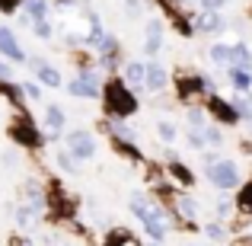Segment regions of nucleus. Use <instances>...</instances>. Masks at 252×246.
<instances>
[{"instance_id":"obj_1","label":"nucleus","mask_w":252,"mask_h":246,"mask_svg":"<svg viewBox=\"0 0 252 246\" xmlns=\"http://www.w3.org/2000/svg\"><path fill=\"white\" fill-rule=\"evenodd\" d=\"M102 103H105V118L112 122H128L137 112V93L128 90L122 77H112L102 83Z\"/></svg>"},{"instance_id":"obj_2","label":"nucleus","mask_w":252,"mask_h":246,"mask_svg":"<svg viewBox=\"0 0 252 246\" xmlns=\"http://www.w3.org/2000/svg\"><path fill=\"white\" fill-rule=\"evenodd\" d=\"M131 211H134L137 221L144 224L150 243H163V240H166V234H169V227H176L166 211H163L160 205H150L144 195H134V198H131Z\"/></svg>"},{"instance_id":"obj_3","label":"nucleus","mask_w":252,"mask_h":246,"mask_svg":"<svg viewBox=\"0 0 252 246\" xmlns=\"http://www.w3.org/2000/svg\"><path fill=\"white\" fill-rule=\"evenodd\" d=\"M10 141H16L19 147H32V150L45 147V135L35 128V122H32L23 109L16 112V118H13V125H10Z\"/></svg>"},{"instance_id":"obj_4","label":"nucleus","mask_w":252,"mask_h":246,"mask_svg":"<svg viewBox=\"0 0 252 246\" xmlns=\"http://www.w3.org/2000/svg\"><path fill=\"white\" fill-rule=\"evenodd\" d=\"M67 93L77 99H99L102 96V80L93 68H83L74 80H67Z\"/></svg>"},{"instance_id":"obj_5","label":"nucleus","mask_w":252,"mask_h":246,"mask_svg":"<svg viewBox=\"0 0 252 246\" xmlns=\"http://www.w3.org/2000/svg\"><path fill=\"white\" fill-rule=\"evenodd\" d=\"M204 176H208L211 185L230 192V189H236V182H240V166H236L233 160H217V163L204 166Z\"/></svg>"},{"instance_id":"obj_6","label":"nucleus","mask_w":252,"mask_h":246,"mask_svg":"<svg viewBox=\"0 0 252 246\" xmlns=\"http://www.w3.org/2000/svg\"><path fill=\"white\" fill-rule=\"evenodd\" d=\"M64 144H67V154L74 157L77 163L80 160H93V157H96V138L90 135V131H83V128H74V131H67V138H64Z\"/></svg>"},{"instance_id":"obj_7","label":"nucleus","mask_w":252,"mask_h":246,"mask_svg":"<svg viewBox=\"0 0 252 246\" xmlns=\"http://www.w3.org/2000/svg\"><path fill=\"white\" fill-rule=\"evenodd\" d=\"M176 93L179 99H191V96H208V77L198 70L179 68L176 70Z\"/></svg>"},{"instance_id":"obj_8","label":"nucleus","mask_w":252,"mask_h":246,"mask_svg":"<svg viewBox=\"0 0 252 246\" xmlns=\"http://www.w3.org/2000/svg\"><path fill=\"white\" fill-rule=\"evenodd\" d=\"M208 112L220 125H236V122H240V112L233 109V103L223 99V96H217V93H214V96H208Z\"/></svg>"},{"instance_id":"obj_9","label":"nucleus","mask_w":252,"mask_h":246,"mask_svg":"<svg viewBox=\"0 0 252 246\" xmlns=\"http://www.w3.org/2000/svg\"><path fill=\"white\" fill-rule=\"evenodd\" d=\"M166 83H169L166 68H163L160 61H147V77H144V90H150V93H157V96H160V93L166 90Z\"/></svg>"},{"instance_id":"obj_10","label":"nucleus","mask_w":252,"mask_h":246,"mask_svg":"<svg viewBox=\"0 0 252 246\" xmlns=\"http://www.w3.org/2000/svg\"><path fill=\"white\" fill-rule=\"evenodd\" d=\"M64 122H67V115H64L61 105H45V131H48L51 141H61V131H64Z\"/></svg>"},{"instance_id":"obj_11","label":"nucleus","mask_w":252,"mask_h":246,"mask_svg":"<svg viewBox=\"0 0 252 246\" xmlns=\"http://www.w3.org/2000/svg\"><path fill=\"white\" fill-rule=\"evenodd\" d=\"M29 68L38 74V83H42V86H55V90L61 86V74H58V68H51L45 58H29Z\"/></svg>"},{"instance_id":"obj_12","label":"nucleus","mask_w":252,"mask_h":246,"mask_svg":"<svg viewBox=\"0 0 252 246\" xmlns=\"http://www.w3.org/2000/svg\"><path fill=\"white\" fill-rule=\"evenodd\" d=\"M0 55L10 58V61H26V51L16 42V32L6 29V26H0Z\"/></svg>"},{"instance_id":"obj_13","label":"nucleus","mask_w":252,"mask_h":246,"mask_svg":"<svg viewBox=\"0 0 252 246\" xmlns=\"http://www.w3.org/2000/svg\"><path fill=\"white\" fill-rule=\"evenodd\" d=\"M195 32H208V35H217V32H223V16H220L217 10L195 13Z\"/></svg>"},{"instance_id":"obj_14","label":"nucleus","mask_w":252,"mask_h":246,"mask_svg":"<svg viewBox=\"0 0 252 246\" xmlns=\"http://www.w3.org/2000/svg\"><path fill=\"white\" fill-rule=\"evenodd\" d=\"M23 205H32L35 211L48 208V195H45V189L35 182V179H29V182L23 185Z\"/></svg>"},{"instance_id":"obj_15","label":"nucleus","mask_w":252,"mask_h":246,"mask_svg":"<svg viewBox=\"0 0 252 246\" xmlns=\"http://www.w3.org/2000/svg\"><path fill=\"white\" fill-rule=\"evenodd\" d=\"M144 77H147V64H141V61H128L125 64V70H122V80L131 86V90H144Z\"/></svg>"},{"instance_id":"obj_16","label":"nucleus","mask_w":252,"mask_h":246,"mask_svg":"<svg viewBox=\"0 0 252 246\" xmlns=\"http://www.w3.org/2000/svg\"><path fill=\"white\" fill-rule=\"evenodd\" d=\"M230 68H240V70H249L252 74V51H249L246 42L230 45Z\"/></svg>"},{"instance_id":"obj_17","label":"nucleus","mask_w":252,"mask_h":246,"mask_svg":"<svg viewBox=\"0 0 252 246\" xmlns=\"http://www.w3.org/2000/svg\"><path fill=\"white\" fill-rule=\"evenodd\" d=\"M160 48H163V23H160V19H150V23H147V45H144V51L154 58Z\"/></svg>"},{"instance_id":"obj_18","label":"nucleus","mask_w":252,"mask_h":246,"mask_svg":"<svg viewBox=\"0 0 252 246\" xmlns=\"http://www.w3.org/2000/svg\"><path fill=\"white\" fill-rule=\"evenodd\" d=\"M236 211L243 214V221H252V182H246L240 192H236Z\"/></svg>"},{"instance_id":"obj_19","label":"nucleus","mask_w":252,"mask_h":246,"mask_svg":"<svg viewBox=\"0 0 252 246\" xmlns=\"http://www.w3.org/2000/svg\"><path fill=\"white\" fill-rule=\"evenodd\" d=\"M176 208H179V214L185 217V224H189V227H195V217H198V202H195V198L179 195L176 198Z\"/></svg>"},{"instance_id":"obj_20","label":"nucleus","mask_w":252,"mask_h":246,"mask_svg":"<svg viewBox=\"0 0 252 246\" xmlns=\"http://www.w3.org/2000/svg\"><path fill=\"white\" fill-rule=\"evenodd\" d=\"M38 214H42V211H35L32 205H19V208H16V227H23V230L35 227V224H38Z\"/></svg>"},{"instance_id":"obj_21","label":"nucleus","mask_w":252,"mask_h":246,"mask_svg":"<svg viewBox=\"0 0 252 246\" xmlns=\"http://www.w3.org/2000/svg\"><path fill=\"white\" fill-rule=\"evenodd\" d=\"M230 83H233L236 93H252V74L249 70H240V68H230Z\"/></svg>"},{"instance_id":"obj_22","label":"nucleus","mask_w":252,"mask_h":246,"mask_svg":"<svg viewBox=\"0 0 252 246\" xmlns=\"http://www.w3.org/2000/svg\"><path fill=\"white\" fill-rule=\"evenodd\" d=\"M169 176L176 179V182H182V185H191V182H195L191 170H189V166H185L182 160H169Z\"/></svg>"},{"instance_id":"obj_23","label":"nucleus","mask_w":252,"mask_h":246,"mask_svg":"<svg viewBox=\"0 0 252 246\" xmlns=\"http://www.w3.org/2000/svg\"><path fill=\"white\" fill-rule=\"evenodd\" d=\"M26 10H29L32 23H42L48 19V0H26Z\"/></svg>"},{"instance_id":"obj_24","label":"nucleus","mask_w":252,"mask_h":246,"mask_svg":"<svg viewBox=\"0 0 252 246\" xmlns=\"http://www.w3.org/2000/svg\"><path fill=\"white\" fill-rule=\"evenodd\" d=\"M208 55H211V61H214V64H220V68H223V64H230V45L217 42V45H211Z\"/></svg>"},{"instance_id":"obj_25","label":"nucleus","mask_w":252,"mask_h":246,"mask_svg":"<svg viewBox=\"0 0 252 246\" xmlns=\"http://www.w3.org/2000/svg\"><path fill=\"white\" fill-rule=\"evenodd\" d=\"M157 135H160L166 144H172V141L179 138V128H176L172 122H157Z\"/></svg>"},{"instance_id":"obj_26","label":"nucleus","mask_w":252,"mask_h":246,"mask_svg":"<svg viewBox=\"0 0 252 246\" xmlns=\"http://www.w3.org/2000/svg\"><path fill=\"white\" fill-rule=\"evenodd\" d=\"M204 237H208V240H223V237H227V227H223L220 221H211V224H204Z\"/></svg>"},{"instance_id":"obj_27","label":"nucleus","mask_w":252,"mask_h":246,"mask_svg":"<svg viewBox=\"0 0 252 246\" xmlns=\"http://www.w3.org/2000/svg\"><path fill=\"white\" fill-rule=\"evenodd\" d=\"M58 166H61L64 173H77V170H80V163H77L67 150H58Z\"/></svg>"},{"instance_id":"obj_28","label":"nucleus","mask_w":252,"mask_h":246,"mask_svg":"<svg viewBox=\"0 0 252 246\" xmlns=\"http://www.w3.org/2000/svg\"><path fill=\"white\" fill-rule=\"evenodd\" d=\"M185 141H189V147L204 150V144H208V141H204V128H201V131H198V128H191L189 135H185Z\"/></svg>"},{"instance_id":"obj_29","label":"nucleus","mask_w":252,"mask_h":246,"mask_svg":"<svg viewBox=\"0 0 252 246\" xmlns=\"http://www.w3.org/2000/svg\"><path fill=\"white\" fill-rule=\"evenodd\" d=\"M204 141H208L211 147H220V144H223V135H220V128H217V125L204 128Z\"/></svg>"},{"instance_id":"obj_30","label":"nucleus","mask_w":252,"mask_h":246,"mask_svg":"<svg viewBox=\"0 0 252 246\" xmlns=\"http://www.w3.org/2000/svg\"><path fill=\"white\" fill-rule=\"evenodd\" d=\"M189 125H191V128H198V131L208 128V118H204V112H201V109H189Z\"/></svg>"},{"instance_id":"obj_31","label":"nucleus","mask_w":252,"mask_h":246,"mask_svg":"<svg viewBox=\"0 0 252 246\" xmlns=\"http://www.w3.org/2000/svg\"><path fill=\"white\" fill-rule=\"evenodd\" d=\"M32 29H35L38 38H51V35H55V29H51L48 19H42V23H32Z\"/></svg>"},{"instance_id":"obj_32","label":"nucleus","mask_w":252,"mask_h":246,"mask_svg":"<svg viewBox=\"0 0 252 246\" xmlns=\"http://www.w3.org/2000/svg\"><path fill=\"white\" fill-rule=\"evenodd\" d=\"M26 99H42V83H19Z\"/></svg>"},{"instance_id":"obj_33","label":"nucleus","mask_w":252,"mask_h":246,"mask_svg":"<svg viewBox=\"0 0 252 246\" xmlns=\"http://www.w3.org/2000/svg\"><path fill=\"white\" fill-rule=\"evenodd\" d=\"M233 208H236V205L230 202V198H220V202H217V214H220V217H227Z\"/></svg>"},{"instance_id":"obj_34","label":"nucleus","mask_w":252,"mask_h":246,"mask_svg":"<svg viewBox=\"0 0 252 246\" xmlns=\"http://www.w3.org/2000/svg\"><path fill=\"white\" fill-rule=\"evenodd\" d=\"M19 3H26V0H0V10H3V13H16Z\"/></svg>"},{"instance_id":"obj_35","label":"nucleus","mask_w":252,"mask_h":246,"mask_svg":"<svg viewBox=\"0 0 252 246\" xmlns=\"http://www.w3.org/2000/svg\"><path fill=\"white\" fill-rule=\"evenodd\" d=\"M125 10H128V16H137L141 13V0H125Z\"/></svg>"},{"instance_id":"obj_36","label":"nucleus","mask_w":252,"mask_h":246,"mask_svg":"<svg viewBox=\"0 0 252 246\" xmlns=\"http://www.w3.org/2000/svg\"><path fill=\"white\" fill-rule=\"evenodd\" d=\"M223 3H227V0H201V6H204V10H220Z\"/></svg>"},{"instance_id":"obj_37","label":"nucleus","mask_w":252,"mask_h":246,"mask_svg":"<svg viewBox=\"0 0 252 246\" xmlns=\"http://www.w3.org/2000/svg\"><path fill=\"white\" fill-rule=\"evenodd\" d=\"M10 246H29V243H26V240H19V237H13V240H10Z\"/></svg>"},{"instance_id":"obj_38","label":"nucleus","mask_w":252,"mask_h":246,"mask_svg":"<svg viewBox=\"0 0 252 246\" xmlns=\"http://www.w3.org/2000/svg\"><path fill=\"white\" fill-rule=\"evenodd\" d=\"M147 246H160V243H147Z\"/></svg>"},{"instance_id":"obj_39","label":"nucleus","mask_w":252,"mask_h":246,"mask_svg":"<svg viewBox=\"0 0 252 246\" xmlns=\"http://www.w3.org/2000/svg\"><path fill=\"white\" fill-rule=\"evenodd\" d=\"M191 246H198V243H191Z\"/></svg>"},{"instance_id":"obj_40","label":"nucleus","mask_w":252,"mask_h":246,"mask_svg":"<svg viewBox=\"0 0 252 246\" xmlns=\"http://www.w3.org/2000/svg\"><path fill=\"white\" fill-rule=\"evenodd\" d=\"M51 246H55V243H51Z\"/></svg>"}]
</instances>
